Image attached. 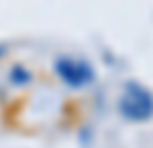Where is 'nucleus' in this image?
<instances>
[{
    "mask_svg": "<svg viewBox=\"0 0 153 148\" xmlns=\"http://www.w3.org/2000/svg\"><path fill=\"white\" fill-rule=\"evenodd\" d=\"M118 111L128 120H149L153 116V95L139 83H125V92L118 100Z\"/></svg>",
    "mask_w": 153,
    "mask_h": 148,
    "instance_id": "obj_1",
    "label": "nucleus"
},
{
    "mask_svg": "<svg viewBox=\"0 0 153 148\" xmlns=\"http://www.w3.org/2000/svg\"><path fill=\"white\" fill-rule=\"evenodd\" d=\"M14 76H12V81L14 83H28L30 81V74L26 72V70H23V67H14Z\"/></svg>",
    "mask_w": 153,
    "mask_h": 148,
    "instance_id": "obj_3",
    "label": "nucleus"
},
{
    "mask_svg": "<svg viewBox=\"0 0 153 148\" xmlns=\"http://www.w3.org/2000/svg\"><path fill=\"white\" fill-rule=\"evenodd\" d=\"M56 72L58 76L72 86V88H84L93 81V67L84 60H74V58H58L56 60Z\"/></svg>",
    "mask_w": 153,
    "mask_h": 148,
    "instance_id": "obj_2",
    "label": "nucleus"
}]
</instances>
